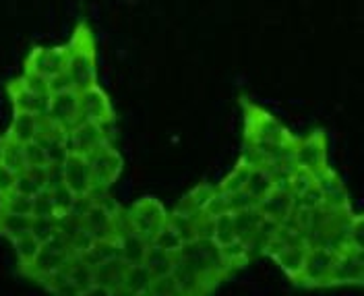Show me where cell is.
Instances as JSON below:
<instances>
[{
  "mask_svg": "<svg viewBox=\"0 0 364 296\" xmlns=\"http://www.w3.org/2000/svg\"><path fill=\"white\" fill-rule=\"evenodd\" d=\"M67 48L68 56L65 75L68 77L70 85L77 91L97 85V46L90 23L81 21L75 27Z\"/></svg>",
  "mask_w": 364,
  "mask_h": 296,
  "instance_id": "obj_1",
  "label": "cell"
},
{
  "mask_svg": "<svg viewBox=\"0 0 364 296\" xmlns=\"http://www.w3.org/2000/svg\"><path fill=\"white\" fill-rule=\"evenodd\" d=\"M124 220L133 232L151 243L168 220V209L156 197H141L124 211Z\"/></svg>",
  "mask_w": 364,
  "mask_h": 296,
  "instance_id": "obj_2",
  "label": "cell"
},
{
  "mask_svg": "<svg viewBox=\"0 0 364 296\" xmlns=\"http://www.w3.org/2000/svg\"><path fill=\"white\" fill-rule=\"evenodd\" d=\"M81 224L95 240L116 236L120 230L129 228L124 213L114 209L112 205H108L104 199H95V197H91L85 205V209L81 213Z\"/></svg>",
  "mask_w": 364,
  "mask_h": 296,
  "instance_id": "obj_3",
  "label": "cell"
},
{
  "mask_svg": "<svg viewBox=\"0 0 364 296\" xmlns=\"http://www.w3.org/2000/svg\"><path fill=\"white\" fill-rule=\"evenodd\" d=\"M296 168L309 170L311 174H318L321 170L329 168V149H327V135L323 129H315L309 135L296 137L294 147Z\"/></svg>",
  "mask_w": 364,
  "mask_h": 296,
  "instance_id": "obj_4",
  "label": "cell"
},
{
  "mask_svg": "<svg viewBox=\"0 0 364 296\" xmlns=\"http://www.w3.org/2000/svg\"><path fill=\"white\" fill-rule=\"evenodd\" d=\"M90 162L91 176L97 193L108 191L110 186L116 184V181L122 174L124 168V159L120 156V152L114 147L112 143H106L102 147H97L95 152H91L90 156H85Z\"/></svg>",
  "mask_w": 364,
  "mask_h": 296,
  "instance_id": "obj_5",
  "label": "cell"
},
{
  "mask_svg": "<svg viewBox=\"0 0 364 296\" xmlns=\"http://www.w3.org/2000/svg\"><path fill=\"white\" fill-rule=\"evenodd\" d=\"M44 120L52 129H58L65 133L68 129H73L81 120V91L70 88V90L52 93Z\"/></svg>",
  "mask_w": 364,
  "mask_h": 296,
  "instance_id": "obj_6",
  "label": "cell"
},
{
  "mask_svg": "<svg viewBox=\"0 0 364 296\" xmlns=\"http://www.w3.org/2000/svg\"><path fill=\"white\" fill-rule=\"evenodd\" d=\"M336 250L325 249V247H309L304 265L296 286L300 288H327L329 273L336 263Z\"/></svg>",
  "mask_w": 364,
  "mask_h": 296,
  "instance_id": "obj_7",
  "label": "cell"
},
{
  "mask_svg": "<svg viewBox=\"0 0 364 296\" xmlns=\"http://www.w3.org/2000/svg\"><path fill=\"white\" fill-rule=\"evenodd\" d=\"M60 181L77 199H90L97 195L93 176H91L90 162L85 156L68 154L67 159L60 164Z\"/></svg>",
  "mask_w": 364,
  "mask_h": 296,
  "instance_id": "obj_8",
  "label": "cell"
},
{
  "mask_svg": "<svg viewBox=\"0 0 364 296\" xmlns=\"http://www.w3.org/2000/svg\"><path fill=\"white\" fill-rule=\"evenodd\" d=\"M67 44L50 46V48L38 46V48H33L27 54L23 70H31V73H36V75H40V77H44V79L50 81V79H54V77H58V75L65 73V68H67Z\"/></svg>",
  "mask_w": 364,
  "mask_h": 296,
  "instance_id": "obj_9",
  "label": "cell"
},
{
  "mask_svg": "<svg viewBox=\"0 0 364 296\" xmlns=\"http://www.w3.org/2000/svg\"><path fill=\"white\" fill-rule=\"evenodd\" d=\"M364 282L363 250L343 249L336 255L333 270L329 273L327 288L331 286H360Z\"/></svg>",
  "mask_w": 364,
  "mask_h": 296,
  "instance_id": "obj_10",
  "label": "cell"
},
{
  "mask_svg": "<svg viewBox=\"0 0 364 296\" xmlns=\"http://www.w3.org/2000/svg\"><path fill=\"white\" fill-rule=\"evenodd\" d=\"M108 127L97 125V122H90V120H79L73 129L67 131V141L70 154H79V156H90L91 152H95L97 147L110 143Z\"/></svg>",
  "mask_w": 364,
  "mask_h": 296,
  "instance_id": "obj_11",
  "label": "cell"
},
{
  "mask_svg": "<svg viewBox=\"0 0 364 296\" xmlns=\"http://www.w3.org/2000/svg\"><path fill=\"white\" fill-rule=\"evenodd\" d=\"M81 120L97 122L104 127H110L116 120L112 100L100 88V83L81 91Z\"/></svg>",
  "mask_w": 364,
  "mask_h": 296,
  "instance_id": "obj_12",
  "label": "cell"
},
{
  "mask_svg": "<svg viewBox=\"0 0 364 296\" xmlns=\"http://www.w3.org/2000/svg\"><path fill=\"white\" fill-rule=\"evenodd\" d=\"M315 182H317L318 191L323 195L325 207H329L333 211H352L348 189H346V184L340 179V174L331 166L321 170L318 174H315Z\"/></svg>",
  "mask_w": 364,
  "mask_h": 296,
  "instance_id": "obj_13",
  "label": "cell"
},
{
  "mask_svg": "<svg viewBox=\"0 0 364 296\" xmlns=\"http://www.w3.org/2000/svg\"><path fill=\"white\" fill-rule=\"evenodd\" d=\"M6 95L13 104L15 112H31L44 118L50 104V95H40L36 91L27 90L19 79H13L6 85Z\"/></svg>",
  "mask_w": 364,
  "mask_h": 296,
  "instance_id": "obj_14",
  "label": "cell"
},
{
  "mask_svg": "<svg viewBox=\"0 0 364 296\" xmlns=\"http://www.w3.org/2000/svg\"><path fill=\"white\" fill-rule=\"evenodd\" d=\"M257 209H259V213L263 218L282 224V222H286L294 213V197L288 191H275V189H272L263 199L257 201Z\"/></svg>",
  "mask_w": 364,
  "mask_h": 296,
  "instance_id": "obj_15",
  "label": "cell"
},
{
  "mask_svg": "<svg viewBox=\"0 0 364 296\" xmlns=\"http://www.w3.org/2000/svg\"><path fill=\"white\" fill-rule=\"evenodd\" d=\"M118 240V259L124 265H141L145 263L147 250H149V240H145L143 236H139L131 228H124L116 234Z\"/></svg>",
  "mask_w": 364,
  "mask_h": 296,
  "instance_id": "obj_16",
  "label": "cell"
},
{
  "mask_svg": "<svg viewBox=\"0 0 364 296\" xmlns=\"http://www.w3.org/2000/svg\"><path fill=\"white\" fill-rule=\"evenodd\" d=\"M306 249H309L306 245H286V247L272 250L267 257H272L275 265L286 273V278L292 284H296L300 278V272H302V265H304Z\"/></svg>",
  "mask_w": 364,
  "mask_h": 296,
  "instance_id": "obj_17",
  "label": "cell"
},
{
  "mask_svg": "<svg viewBox=\"0 0 364 296\" xmlns=\"http://www.w3.org/2000/svg\"><path fill=\"white\" fill-rule=\"evenodd\" d=\"M46 131V120L42 116L31 112H15L13 114V120H11V127L6 131V135L11 139H15L17 143H29V141H36L38 137L42 135Z\"/></svg>",
  "mask_w": 364,
  "mask_h": 296,
  "instance_id": "obj_18",
  "label": "cell"
},
{
  "mask_svg": "<svg viewBox=\"0 0 364 296\" xmlns=\"http://www.w3.org/2000/svg\"><path fill=\"white\" fill-rule=\"evenodd\" d=\"M38 143L44 149L46 159H48V168H58L67 159L68 154H70L67 133L65 131H58V129H52L48 122H46L44 133L38 137Z\"/></svg>",
  "mask_w": 364,
  "mask_h": 296,
  "instance_id": "obj_19",
  "label": "cell"
},
{
  "mask_svg": "<svg viewBox=\"0 0 364 296\" xmlns=\"http://www.w3.org/2000/svg\"><path fill=\"white\" fill-rule=\"evenodd\" d=\"M220 255H222V263H224V270L228 275H232L234 272H238L240 268H245L252 259V247H250L247 240H240V238H234L230 240L228 245L220 247Z\"/></svg>",
  "mask_w": 364,
  "mask_h": 296,
  "instance_id": "obj_20",
  "label": "cell"
},
{
  "mask_svg": "<svg viewBox=\"0 0 364 296\" xmlns=\"http://www.w3.org/2000/svg\"><path fill=\"white\" fill-rule=\"evenodd\" d=\"M154 280H156V278H154L151 272L145 268V263H141V265H127L118 290L127 292L129 296L145 295V292H149Z\"/></svg>",
  "mask_w": 364,
  "mask_h": 296,
  "instance_id": "obj_21",
  "label": "cell"
},
{
  "mask_svg": "<svg viewBox=\"0 0 364 296\" xmlns=\"http://www.w3.org/2000/svg\"><path fill=\"white\" fill-rule=\"evenodd\" d=\"M50 170L48 168H25L15 179V191L25 197H38L48 189Z\"/></svg>",
  "mask_w": 364,
  "mask_h": 296,
  "instance_id": "obj_22",
  "label": "cell"
},
{
  "mask_svg": "<svg viewBox=\"0 0 364 296\" xmlns=\"http://www.w3.org/2000/svg\"><path fill=\"white\" fill-rule=\"evenodd\" d=\"M215 193V184H209V182H201L197 184L195 189H191L184 197H182L176 209H181L184 213H191V216H203L205 207L209 204V199L213 197Z\"/></svg>",
  "mask_w": 364,
  "mask_h": 296,
  "instance_id": "obj_23",
  "label": "cell"
},
{
  "mask_svg": "<svg viewBox=\"0 0 364 296\" xmlns=\"http://www.w3.org/2000/svg\"><path fill=\"white\" fill-rule=\"evenodd\" d=\"M261 213L257 209V205L252 207H247V209H240V211H232V224H234V234L236 238L240 240H247V243H252L255 238V232L261 224Z\"/></svg>",
  "mask_w": 364,
  "mask_h": 296,
  "instance_id": "obj_24",
  "label": "cell"
},
{
  "mask_svg": "<svg viewBox=\"0 0 364 296\" xmlns=\"http://www.w3.org/2000/svg\"><path fill=\"white\" fill-rule=\"evenodd\" d=\"M0 164L6 166L15 174H19L27 168L25 156H23V145L17 143L15 139H11L6 133L0 137Z\"/></svg>",
  "mask_w": 364,
  "mask_h": 296,
  "instance_id": "obj_25",
  "label": "cell"
},
{
  "mask_svg": "<svg viewBox=\"0 0 364 296\" xmlns=\"http://www.w3.org/2000/svg\"><path fill=\"white\" fill-rule=\"evenodd\" d=\"M273 189L272 170L267 166H250L249 179H247V186L245 191L255 199V204L259 199H263L269 191Z\"/></svg>",
  "mask_w": 364,
  "mask_h": 296,
  "instance_id": "obj_26",
  "label": "cell"
},
{
  "mask_svg": "<svg viewBox=\"0 0 364 296\" xmlns=\"http://www.w3.org/2000/svg\"><path fill=\"white\" fill-rule=\"evenodd\" d=\"M31 218L33 216H19V213H11L0 209V236L15 240L23 234L31 232Z\"/></svg>",
  "mask_w": 364,
  "mask_h": 296,
  "instance_id": "obj_27",
  "label": "cell"
},
{
  "mask_svg": "<svg viewBox=\"0 0 364 296\" xmlns=\"http://www.w3.org/2000/svg\"><path fill=\"white\" fill-rule=\"evenodd\" d=\"M65 272H67L68 282H70L79 292L85 290L91 284H95V280H93V268H91L83 257H75V255H73V257L68 259L67 265H65Z\"/></svg>",
  "mask_w": 364,
  "mask_h": 296,
  "instance_id": "obj_28",
  "label": "cell"
},
{
  "mask_svg": "<svg viewBox=\"0 0 364 296\" xmlns=\"http://www.w3.org/2000/svg\"><path fill=\"white\" fill-rule=\"evenodd\" d=\"M11 243H13V249H15L17 263H19V273H23L33 263V259L38 257V253L42 249V243L31 232L29 234H23V236L11 240Z\"/></svg>",
  "mask_w": 364,
  "mask_h": 296,
  "instance_id": "obj_29",
  "label": "cell"
},
{
  "mask_svg": "<svg viewBox=\"0 0 364 296\" xmlns=\"http://www.w3.org/2000/svg\"><path fill=\"white\" fill-rule=\"evenodd\" d=\"M124 270H127V265L120 259H110V261L93 268V280H95V284H102V286H108L112 290H118Z\"/></svg>",
  "mask_w": 364,
  "mask_h": 296,
  "instance_id": "obj_30",
  "label": "cell"
},
{
  "mask_svg": "<svg viewBox=\"0 0 364 296\" xmlns=\"http://www.w3.org/2000/svg\"><path fill=\"white\" fill-rule=\"evenodd\" d=\"M81 257L90 263L91 268L102 265V263H106L110 259H118V240H116V236L93 240L90 250L85 255H81Z\"/></svg>",
  "mask_w": 364,
  "mask_h": 296,
  "instance_id": "obj_31",
  "label": "cell"
},
{
  "mask_svg": "<svg viewBox=\"0 0 364 296\" xmlns=\"http://www.w3.org/2000/svg\"><path fill=\"white\" fill-rule=\"evenodd\" d=\"M174 261H176V255H170V253H164L158 247L149 245L147 250V257H145V268L151 272L154 278H164V275H170L174 270Z\"/></svg>",
  "mask_w": 364,
  "mask_h": 296,
  "instance_id": "obj_32",
  "label": "cell"
},
{
  "mask_svg": "<svg viewBox=\"0 0 364 296\" xmlns=\"http://www.w3.org/2000/svg\"><path fill=\"white\" fill-rule=\"evenodd\" d=\"M199 218H201V216H199ZM199 218H197V216H191V213H184V211L176 209V207H174L172 211H168V224L181 234L184 243L197 238Z\"/></svg>",
  "mask_w": 364,
  "mask_h": 296,
  "instance_id": "obj_33",
  "label": "cell"
},
{
  "mask_svg": "<svg viewBox=\"0 0 364 296\" xmlns=\"http://www.w3.org/2000/svg\"><path fill=\"white\" fill-rule=\"evenodd\" d=\"M48 191H50V197H52V205H54V216H56V220H60V218H65V216H70L73 207L77 204V197H75L67 186L63 184V181L52 184V186H48Z\"/></svg>",
  "mask_w": 364,
  "mask_h": 296,
  "instance_id": "obj_34",
  "label": "cell"
},
{
  "mask_svg": "<svg viewBox=\"0 0 364 296\" xmlns=\"http://www.w3.org/2000/svg\"><path fill=\"white\" fill-rule=\"evenodd\" d=\"M250 164L247 159H238V164L232 168V172L224 176V181L218 184V189L222 193H238V191H245L247 186V179H249Z\"/></svg>",
  "mask_w": 364,
  "mask_h": 296,
  "instance_id": "obj_35",
  "label": "cell"
},
{
  "mask_svg": "<svg viewBox=\"0 0 364 296\" xmlns=\"http://www.w3.org/2000/svg\"><path fill=\"white\" fill-rule=\"evenodd\" d=\"M209 238H211L218 247H224L230 240L236 238V234H234V224H232V213H230V211L211 220Z\"/></svg>",
  "mask_w": 364,
  "mask_h": 296,
  "instance_id": "obj_36",
  "label": "cell"
},
{
  "mask_svg": "<svg viewBox=\"0 0 364 296\" xmlns=\"http://www.w3.org/2000/svg\"><path fill=\"white\" fill-rule=\"evenodd\" d=\"M151 245L154 247H158L164 253H170V255H178L181 249L184 247V240H182V236L174 230V228L168 224V220H166V224L161 226L158 234L154 236V240H151Z\"/></svg>",
  "mask_w": 364,
  "mask_h": 296,
  "instance_id": "obj_37",
  "label": "cell"
},
{
  "mask_svg": "<svg viewBox=\"0 0 364 296\" xmlns=\"http://www.w3.org/2000/svg\"><path fill=\"white\" fill-rule=\"evenodd\" d=\"M0 209L19 213V216H33V197H25L21 193L13 191V193L0 197Z\"/></svg>",
  "mask_w": 364,
  "mask_h": 296,
  "instance_id": "obj_38",
  "label": "cell"
},
{
  "mask_svg": "<svg viewBox=\"0 0 364 296\" xmlns=\"http://www.w3.org/2000/svg\"><path fill=\"white\" fill-rule=\"evenodd\" d=\"M58 232V220L56 218H46V216H33L31 218V234L44 245L50 236Z\"/></svg>",
  "mask_w": 364,
  "mask_h": 296,
  "instance_id": "obj_39",
  "label": "cell"
},
{
  "mask_svg": "<svg viewBox=\"0 0 364 296\" xmlns=\"http://www.w3.org/2000/svg\"><path fill=\"white\" fill-rule=\"evenodd\" d=\"M23 156H25V166L27 168H48V159H46L44 149L38 143V139L23 145Z\"/></svg>",
  "mask_w": 364,
  "mask_h": 296,
  "instance_id": "obj_40",
  "label": "cell"
},
{
  "mask_svg": "<svg viewBox=\"0 0 364 296\" xmlns=\"http://www.w3.org/2000/svg\"><path fill=\"white\" fill-rule=\"evenodd\" d=\"M323 204V195H321V191H318L317 182L315 184H311L306 191H302L300 195H296L294 197V207L296 209H315V207H321Z\"/></svg>",
  "mask_w": 364,
  "mask_h": 296,
  "instance_id": "obj_41",
  "label": "cell"
},
{
  "mask_svg": "<svg viewBox=\"0 0 364 296\" xmlns=\"http://www.w3.org/2000/svg\"><path fill=\"white\" fill-rule=\"evenodd\" d=\"M311 184H315V174H311L309 170H302V168H294L292 170V176H290V193H292V197L300 195L302 191H306Z\"/></svg>",
  "mask_w": 364,
  "mask_h": 296,
  "instance_id": "obj_42",
  "label": "cell"
},
{
  "mask_svg": "<svg viewBox=\"0 0 364 296\" xmlns=\"http://www.w3.org/2000/svg\"><path fill=\"white\" fill-rule=\"evenodd\" d=\"M222 213H228V197H226V193H222V191L215 186L213 197L209 199V204H207V207H205L203 218H207V220H213V218H218V216H222Z\"/></svg>",
  "mask_w": 364,
  "mask_h": 296,
  "instance_id": "obj_43",
  "label": "cell"
},
{
  "mask_svg": "<svg viewBox=\"0 0 364 296\" xmlns=\"http://www.w3.org/2000/svg\"><path fill=\"white\" fill-rule=\"evenodd\" d=\"M17 79L21 81L27 90L36 91V93H40V95H52V93H50V85H48V79L36 75V73H31V70H23L21 77H17Z\"/></svg>",
  "mask_w": 364,
  "mask_h": 296,
  "instance_id": "obj_44",
  "label": "cell"
},
{
  "mask_svg": "<svg viewBox=\"0 0 364 296\" xmlns=\"http://www.w3.org/2000/svg\"><path fill=\"white\" fill-rule=\"evenodd\" d=\"M33 216H46V218H56L54 216V205H52V197L50 191L46 189L38 197H33Z\"/></svg>",
  "mask_w": 364,
  "mask_h": 296,
  "instance_id": "obj_45",
  "label": "cell"
},
{
  "mask_svg": "<svg viewBox=\"0 0 364 296\" xmlns=\"http://www.w3.org/2000/svg\"><path fill=\"white\" fill-rule=\"evenodd\" d=\"M228 197V211H240V209H247V207H252L255 199L250 197L247 191H238V193H226Z\"/></svg>",
  "mask_w": 364,
  "mask_h": 296,
  "instance_id": "obj_46",
  "label": "cell"
},
{
  "mask_svg": "<svg viewBox=\"0 0 364 296\" xmlns=\"http://www.w3.org/2000/svg\"><path fill=\"white\" fill-rule=\"evenodd\" d=\"M15 179H17V174L0 164V197H4V195L15 191Z\"/></svg>",
  "mask_w": 364,
  "mask_h": 296,
  "instance_id": "obj_47",
  "label": "cell"
},
{
  "mask_svg": "<svg viewBox=\"0 0 364 296\" xmlns=\"http://www.w3.org/2000/svg\"><path fill=\"white\" fill-rule=\"evenodd\" d=\"M79 296H114V290L108 286H102V284H91L85 290H81Z\"/></svg>",
  "mask_w": 364,
  "mask_h": 296,
  "instance_id": "obj_48",
  "label": "cell"
},
{
  "mask_svg": "<svg viewBox=\"0 0 364 296\" xmlns=\"http://www.w3.org/2000/svg\"><path fill=\"white\" fill-rule=\"evenodd\" d=\"M168 296H193V295H188V292H182V290H174L172 295H168Z\"/></svg>",
  "mask_w": 364,
  "mask_h": 296,
  "instance_id": "obj_49",
  "label": "cell"
}]
</instances>
